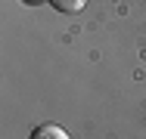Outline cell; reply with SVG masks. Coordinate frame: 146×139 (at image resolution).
I'll return each instance as SVG.
<instances>
[{
  "instance_id": "obj_2",
  "label": "cell",
  "mask_w": 146,
  "mask_h": 139,
  "mask_svg": "<svg viewBox=\"0 0 146 139\" xmlns=\"http://www.w3.org/2000/svg\"><path fill=\"white\" fill-rule=\"evenodd\" d=\"M50 3H53V9H59V12H81L87 0H50Z\"/></svg>"
},
{
  "instance_id": "obj_3",
  "label": "cell",
  "mask_w": 146,
  "mask_h": 139,
  "mask_svg": "<svg viewBox=\"0 0 146 139\" xmlns=\"http://www.w3.org/2000/svg\"><path fill=\"white\" fill-rule=\"evenodd\" d=\"M25 3H40V0H25Z\"/></svg>"
},
{
  "instance_id": "obj_1",
  "label": "cell",
  "mask_w": 146,
  "mask_h": 139,
  "mask_svg": "<svg viewBox=\"0 0 146 139\" xmlns=\"http://www.w3.org/2000/svg\"><path fill=\"white\" fill-rule=\"evenodd\" d=\"M31 139H72L59 124H40V127H34L31 130Z\"/></svg>"
}]
</instances>
